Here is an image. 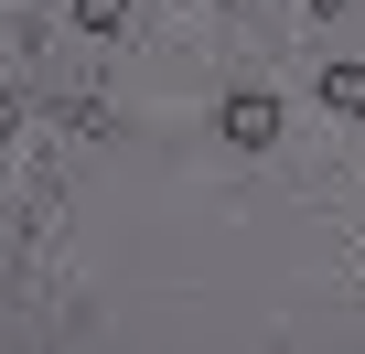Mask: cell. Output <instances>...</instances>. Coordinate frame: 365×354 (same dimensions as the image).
<instances>
[{"label": "cell", "mask_w": 365, "mask_h": 354, "mask_svg": "<svg viewBox=\"0 0 365 354\" xmlns=\"http://www.w3.org/2000/svg\"><path fill=\"white\" fill-rule=\"evenodd\" d=\"M226 140H237V150H269V140H279V97H258V86L226 97Z\"/></svg>", "instance_id": "obj_1"}, {"label": "cell", "mask_w": 365, "mask_h": 354, "mask_svg": "<svg viewBox=\"0 0 365 354\" xmlns=\"http://www.w3.org/2000/svg\"><path fill=\"white\" fill-rule=\"evenodd\" d=\"M322 108L333 118H365V65H322Z\"/></svg>", "instance_id": "obj_2"}, {"label": "cell", "mask_w": 365, "mask_h": 354, "mask_svg": "<svg viewBox=\"0 0 365 354\" xmlns=\"http://www.w3.org/2000/svg\"><path fill=\"white\" fill-rule=\"evenodd\" d=\"M118 22H129V0H76V33H86V43H108Z\"/></svg>", "instance_id": "obj_3"}]
</instances>
